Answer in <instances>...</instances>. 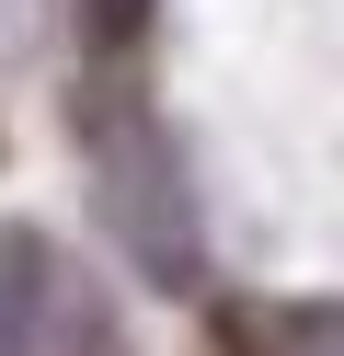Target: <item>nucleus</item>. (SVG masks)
<instances>
[{
  "instance_id": "nucleus-1",
  "label": "nucleus",
  "mask_w": 344,
  "mask_h": 356,
  "mask_svg": "<svg viewBox=\"0 0 344 356\" xmlns=\"http://www.w3.org/2000/svg\"><path fill=\"white\" fill-rule=\"evenodd\" d=\"M46 253L35 241H0V356H46L58 345V322H46Z\"/></svg>"
}]
</instances>
